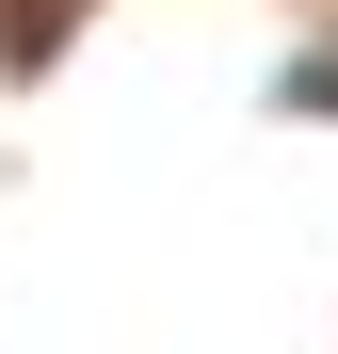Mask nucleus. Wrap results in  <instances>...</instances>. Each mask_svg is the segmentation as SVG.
I'll use <instances>...</instances> for the list:
<instances>
[{
	"instance_id": "f257e3e1",
	"label": "nucleus",
	"mask_w": 338,
	"mask_h": 354,
	"mask_svg": "<svg viewBox=\"0 0 338 354\" xmlns=\"http://www.w3.org/2000/svg\"><path fill=\"white\" fill-rule=\"evenodd\" d=\"M65 17H81V0H17V17H0V65H32V48H65Z\"/></svg>"
}]
</instances>
